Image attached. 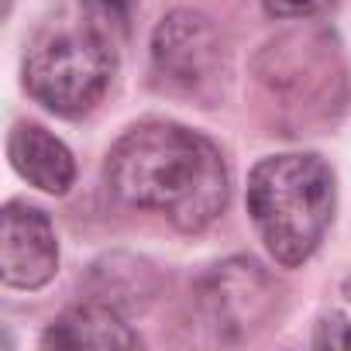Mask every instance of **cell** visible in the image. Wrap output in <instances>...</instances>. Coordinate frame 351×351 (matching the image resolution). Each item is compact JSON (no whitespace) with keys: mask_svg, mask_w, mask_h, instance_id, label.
<instances>
[{"mask_svg":"<svg viewBox=\"0 0 351 351\" xmlns=\"http://www.w3.org/2000/svg\"><path fill=\"white\" fill-rule=\"evenodd\" d=\"M104 180L121 204L162 214L183 234L207 231L231 197L221 148L176 121H141L128 128L107 152Z\"/></svg>","mask_w":351,"mask_h":351,"instance_id":"1","label":"cell"},{"mask_svg":"<svg viewBox=\"0 0 351 351\" xmlns=\"http://www.w3.org/2000/svg\"><path fill=\"white\" fill-rule=\"evenodd\" d=\"M334 204V172L310 152L269 155L248 176V214L269 255L286 269L303 265L320 248Z\"/></svg>","mask_w":351,"mask_h":351,"instance_id":"2","label":"cell"},{"mask_svg":"<svg viewBox=\"0 0 351 351\" xmlns=\"http://www.w3.org/2000/svg\"><path fill=\"white\" fill-rule=\"evenodd\" d=\"M114 69L117 42L83 18L80 25L45 28L32 42L25 56V90L59 117H83L110 90Z\"/></svg>","mask_w":351,"mask_h":351,"instance_id":"3","label":"cell"},{"mask_svg":"<svg viewBox=\"0 0 351 351\" xmlns=\"http://www.w3.org/2000/svg\"><path fill=\"white\" fill-rule=\"evenodd\" d=\"M258 86L296 124L330 121L348 100L341 45L324 28H296L265 42L252 62Z\"/></svg>","mask_w":351,"mask_h":351,"instance_id":"4","label":"cell"},{"mask_svg":"<svg viewBox=\"0 0 351 351\" xmlns=\"http://www.w3.org/2000/svg\"><path fill=\"white\" fill-rule=\"evenodd\" d=\"M231 76V45L200 11H172L152 32V86L165 97L214 107Z\"/></svg>","mask_w":351,"mask_h":351,"instance_id":"5","label":"cell"},{"mask_svg":"<svg viewBox=\"0 0 351 351\" xmlns=\"http://www.w3.org/2000/svg\"><path fill=\"white\" fill-rule=\"evenodd\" d=\"M197 303L221 337H248L272 320L279 286L255 258H228L200 279Z\"/></svg>","mask_w":351,"mask_h":351,"instance_id":"6","label":"cell"},{"mask_svg":"<svg viewBox=\"0 0 351 351\" xmlns=\"http://www.w3.org/2000/svg\"><path fill=\"white\" fill-rule=\"evenodd\" d=\"M59 272V241L49 214L35 204L11 200L0 228V276L11 289H42Z\"/></svg>","mask_w":351,"mask_h":351,"instance_id":"7","label":"cell"},{"mask_svg":"<svg viewBox=\"0 0 351 351\" xmlns=\"http://www.w3.org/2000/svg\"><path fill=\"white\" fill-rule=\"evenodd\" d=\"M8 155L21 180H28L35 190L62 197L76 183V158L73 152L42 124L18 121L8 134Z\"/></svg>","mask_w":351,"mask_h":351,"instance_id":"8","label":"cell"},{"mask_svg":"<svg viewBox=\"0 0 351 351\" xmlns=\"http://www.w3.org/2000/svg\"><path fill=\"white\" fill-rule=\"evenodd\" d=\"M42 348L45 351H80V348L128 351V348H138V334L128 327L121 310L100 300H86V303L69 306L45 327Z\"/></svg>","mask_w":351,"mask_h":351,"instance_id":"9","label":"cell"},{"mask_svg":"<svg viewBox=\"0 0 351 351\" xmlns=\"http://www.w3.org/2000/svg\"><path fill=\"white\" fill-rule=\"evenodd\" d=\"M90 293H93L90 300L110 303L121 313L141 310L152 300V293H155V272L141 258L110 255V258H104V262L93 265V272H90Z\"/></svg>","mask_w":351,"mask_h":351,"instance_id":"10","label":"cell"},{"mask_svg":"<svg viewBox=\"0 0 351 351\" xmlns=\"http://www.w3.org/2000/svg\"><path fill=\"white\" fill-rule=\"evenodd\" d=\"M80 8H83V18L93 28H100L107 38H114L121 45L131 32L138 0H80Z\"/></svg>","mask_w":351,"mask_h":351,"instance_id":"11","label":"cell"},{"mask_svg":"<svg viewBox=\"0 0 351 351\" xmlns=\"http://www.w3.org/2000/svg\"><path fill=\"white\" fill-rule=\"evenodd\" d=\"M341 0H262V8L272 18H289V21H313L330 14Z\"/></svg>","mask_w":351,"mask_h":351,"instance_id":"12","label":"cell"},{"mask_svg":"<svg viewBox=\"0 0 351 351\" xmlns=\"http://www.w3.org/2000/svg\"><path fill=\"white\" fill-rule=\"evenodd\" d=\"M313 348L320 351H351V320L344 313H327L317 324Z\"/></svg>","mask_w":351,"mask_h":351,"instance_id":"13","label":"cell"},{"mask_svg":"<svg viewBox=\"0 0 351 351\" xmlns=\"http://www.w3.org/2000/svg\"><path fill=\"white\" fill-rule=\"evenodd\" d=\"M348 296H351V282H348Z\"/></svg>","mask_w":351,"mask_h":351,"instance_id":"14","label":"cell"}]
</instances>
